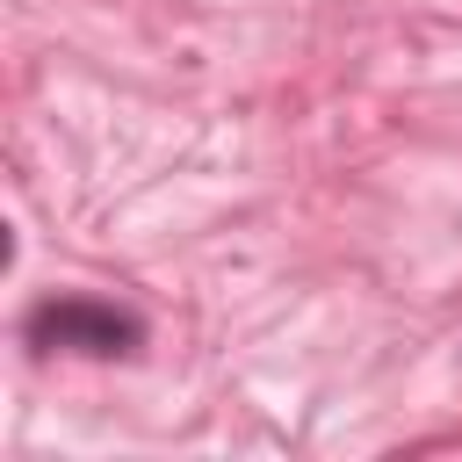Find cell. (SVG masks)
Masks as SVG:
<instances>
[{
  "label": "cell",
  "instance_id": "cell-1",
  "mask_svg": "<svg viewBox=\"0 0 462 462\" xmlns=\"http://www.w3.org/2000/svg\"><path fill=\"white\" fill-rule=\"evenodd\" d=\"M29 346L43 354H137L144 346V325L101 296H58V303H36L29 310Z\"/></svg>",
  "mask_w": 462,
  "mask_h": 462
}]
</instances>
